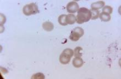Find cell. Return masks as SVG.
Listing matches in <instances>:
<instances>
[{
	"instance_id": "6da1fadb",
	"label": "cell",
	"mask_w": 121,
	"mask_h": 79,
	"mask_svg": "<svg viewBox=\"0 0 121 79\" xmlns=\"http://www.w3.org/2000/svg\"><path fill=\"white\" fill-rule=\"evenodd\" d=\"M91 18V13L90 10L85 7H82L79 9L76 17V21L79 24L86 23Z\"/></svg>"
},
{
	"instance_id": "7a4b0ae2",
	"label": "cell",
	"mask_w": 121,
	"mask_h": 79,
	"mask_svg": "<svg viewBox=\"0 0 121 79\" xmlns=\"http://www.w3.org/2000/svg\"><path fill=\"white\" fill-rule=\"evenodd\" d=\"M74 55L73 50L71 49H65L62 52L60 56V62L63 64H67L70 62Z\"/></svg>"
},
{
	"instance_id": "3957f363",
	"label": "cell",
	"mask_w": 121,
	"mask_h": 79,
	"mask_svg": "<svg viewBox=\"0 0 121 79\" xmlns=\"http://www.w3.org/2000/svg\"><path fill=\"white\" fill-rule=\"evenodd\" d=\"M23 11L26 15L29 16L37 14L39 12V11L38 6L34 3H31L24 6L23 8Z\"/></svg>"
},
{
	"instance_id": "277c9868",
	"label": "cell",
	"mask_w": 121,
	"mask_h": 79,
	"mask_svg": "<svg viewBox=\"0 0 121 79\" xmlns=\"http://www.w3.org/2000/svg\"><path fill=\"white\" fill-rule=\"evenodd\" d=\"M84 34V31L83 28L77 27L72 30L69 36V39L72 41H77L83 36Z\"/></svg>"
},
{
	"instance_id": "5b68a950",
	"label": "cell",
	"mask_w": 121,
	"mask_h": 79,
	"mask_svg": "<svg viewBox=\"0 0 121 79\" xmlns=\"http://www.w3.org/2000/svg\"><path fill=\"white\" fill-rule=\"evenodd\" d=\"M79 9V6L77 2L74 1L69 2L66 7L67 11L69 13H75L77 11H78Z\"/></svg>"
},
{
	"instance_id": "8992f818",
	"label": "cell",
	"mask_w": 121,
	"mask_h": 79,
	"mask_svg": "<svg viewBox=\"0 0 121 79\" xmlns=\"http://www.w3.org/2000/svg\"><path fill=\"white\" fill-rule=\"evenodd\" d=\"M105 2L103 1H99L96 2L92 3L91 5V8L92 9L98 10L103 7L105 6Z\"/></svg>"
},
{
	"instance_id": "52a82bcc",
	"label": "cell",
	"mask_w": 121,
	"mask_h": 79,
	"mask_svg": "<svg viewBox=\"0 0 121 79\" xmlns=\"http://www.w3.org/2000/svg\"><path fill=\"white\" fill-rule=\"evenodd\" d=\"M72 64H73L74 67H75V68H80V67H81L83 65L84 61L80 57H75L73 60Z\"/></svg>"
},
{
	"instance_id": "ba28073f",
	"label": "cell",
	"mask_w": 121,
	"mask_h": 79,
	"mask_svg": "<svg viewBox=\"0 0 121 79\" xmlns=\"http://www.w3.org/2000/svg\"><path fill=\"white\" fill-rule=\"evenodd\" d=\"M43 27L45 31L50 32L53 30V28H54V25L50 21H46L43 23Z\"/></svg>"
},
{
	"instance_id": "9c48e42d",
	"label": "cell",
	"mask_w": 121,
	"mask_h": 79,
	"mask_svg": "<svg viewBox=\"0 0 121 79\" xmlns=\"http://www.w3.org/2000/svg\"><path fill=\"white\" fill-rule=\"evenodd\" d=\"M76 20V17L74 14H69L66 16V22L68 25L74 24Z\"/></svg>"
},
{
	"instance_id": "30bf717a",
	"label": "cell",
	"mask_w": 121,
	"mask_h": 79,
	"mask_svg": "<svg viewBox=\"0 0 121 79\" xmlns=\"http://www.w3.org/2000/svg\"><path fill=\"white\" fill-rule=\"evenodd\" d=\"M99 18L100 19L102 20V21H105V22H107V21H109L111 20V15L110 14H107V13H101L100 15H99Z\"/></svg>"
},
{
	"instance_id": "8fae6325",
	"label": "cell",
	"mask_w": 121,
	"mask_h": 79,
	"mask_svg": "<svg viewBox=\"0 0 121 79\" xmlns=\"http://www.w3.org/2000/svg\"><path fill=\"white\" fill-rule=\"evenodd\" d=\"M66 16L67 15L62 14L60 15L59 17H58V21L60 25H62V26H66V25H68L66 22Z\"/></svg>"
},
{
	"instance_id": "7c38bea8",
	"label": "cell",
	"mask_w": 121,
	"mask_h": 79,
	"mask_svg": "<svg viewBox=\"0 0 121 79\" xmlns=\"http://www.w3.org/2000/svg\"><path fill=\"white\" fill-rule=\"evenodd\" d=\"M82 50H83V49H82L81 47H79V46L76 47V48H75L74 50L73 51L74 52L73 55H74L75 57H81L82 56V53H80V51Z\"/></svg>"
},
{
	"instance_id": "4fadbf2b",
	"label": "cell",
	"mask_w": 121,
	"mask_h": 79,
	"mask_svg": "<svg viewBox=\"0 0 121 79\" xmlns=\"http://www.w3.org/2000/svg\"><path fill=\"white\" fill-rule=\"evenodd\" d=\"M91 19L92 20L97 19L99 17V15H100V12L98 10H91Z\"/></svg>"
},
{
	"instance_id": "5bb4252c",
	"label": "cell",
	"mask_w": 121,
	"mask_h": 79,
	"mask_svg": "<svg viewBox=\"0 0 121 79\" xmlns=\"http://www.w3.org/2000/svg\"><path fill=\"white\" fill-rule=\"evenodd\" d=\"M112 11H113V8H112L111 6H106L102 8V12L107 13L108 14H112Z\"/></svg>"
},
{
	"instance_id": "9a60e30c",
	"label": "cell",
	"mask_w": 121,
	"mask_h": 79,
	"mask_svg": "<svg viewBox=\"0 0 121 79\" xmlns=\"http://www.w3.org/2000/svg\"><path fill=\"white\" fill-rule=\"evenodd\" d=\"M45 75L41 73H38L35 74H34L33 76H31V79H45Z\"/></svg>"
},
{
	"instance_id": "2e32d148",
	"label": "cell",
	"mask_w": 121,
	"mask_h": 79,
	"mask_svg": "<svg viewBox=\"0 0 121 79\" xmlns=\"http://www.w3.org/2000/svg\"><path fill=\"white\" fill-rule=\"evenodd\" d=\"M6 21V16H5L3 14H1V25H3L5 23Z\"/></svg>"
}]
</instances>
